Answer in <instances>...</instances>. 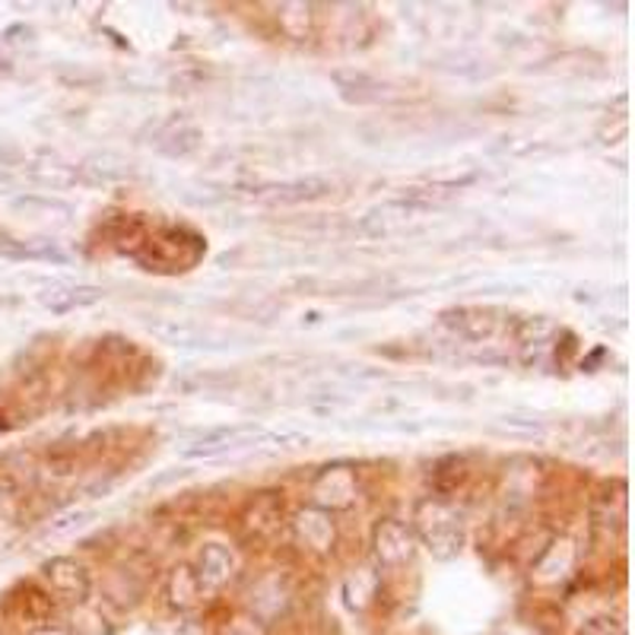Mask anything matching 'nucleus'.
Masks as SVG:
<instances>
[{
  "label": "nucleus",
  "instance_id": "5",
  "mask_svg": "<svg viewBox=\"0 0 635 635\" xmlns=\"http://www.w3.org/2000/svg\"><path fill=\"white\" fill-rule=\"evenodd\" d=\"M372 543H376L378 563L388 565V569H400L403 563H410L413 553H417L413 531H410L403 521H398V518H385V521H378Z\"/></svg>",
  "mask_w": 635,
  "mask_h": 635
},
{
  "label": "nucleus",
  "instance_id": "8",
  "mask_svg": "<svg viewBox=\"0 0 635 635\" xmlns=\"http://www.w3.org/2000/svg\"><path fill=\"white\" fill-rule=\"evenodd\" d=\"M293 531H296L299 543L308 546V550H315V553H328V550H334V541H337L334 518L325 509H318V505L303 509L296 515V521H293Z\"/></svg>",
  "mask_w": 635,
  "mask_h": 635
},
{
  "label": "nucleus",
  "instance_id": "29",
  "mask_svg": "<svg viewBox=\"0 0 635 635\" xmlns=\"http://www.w3.org/2000/svg\"><path fill=\"white\" fill-rule=\"evenodd\" d=\"M10 73H13V64H10V61H0V80H7Z\"/></svg>",
  "mask_w": 635,
  "mask_h": 635
},
{
  "label": "nucleus",
  "instance_id": "3",
  "mask_svg": "<svg viewBox=\"0 0 635 635\" xmlns=\"http://www.w3.org/2000/svg\"><path fill=\"white\" fill-rule=\"evenodd\" d=\"M270 432H264L258 426H223V429H211L201 439H194L185 454L188 458H216V454H229L238 448H255L267 442Z\"/></svg>",
  "mask_w": 635,
  "mask_h": 635
},
{
  "label": "nucleus",
  "instance_id": "21",
  "mask_svg": "<svg viewBox=\"0 0 635 635\" xmlns=\"http://www.w3.org/2000/svg\"><path fill=\"white\" fill-rule=\"evenodd\" d=\"M236 385V376H194L188 381H182V391H197V388H229Z\"/></svg>",
  "mask_w": 635,
  "mask_h": 635
},
{
  "label": "nucleus",
  "instance_id": "9",
  "mask_svg": "<svg viewBox=\"0 0 635 635\" xmlns=\"http://www.w3.org/2000/svg\"><path fill=\"white\" fill-rule=\"evenodd\" d=\"M197 582L204 591H216L223 588L233 575H236V556L229 546L223 543H207L197 556Z\"/></svg>",
  "mask_w": 635,
  "mask_h": 635
},
{
  "label": "nucleus",
  "instance_id": "6",
  "mask_svg": "<svg viewBox=\"0 0 635 635\" xmlns=\"http://www.w3.org/2000/svg\"><path fill=\"white\" fill-rule=\"evenodd\" d=\"M42 575L51 585L54 594H61L64 601H73V604H83L90 597V575L86 569L76 563V560H68V556H54L42 565Z\"/></svg>",
  "mask_w": 635,
  "mask_h": 635
},
{
  "label": "nucleus",
  "instance_id": "14",
  "mask_svg": "<svg viewBox=\"0 0 635 635\" xmlns=\"http://www.w3.org/2000/svg\"><path fill=\"white\" fill-rule=\"evenodd\" d=\"M204 597V588L194 575V569L188 565H178L168 578V604L178 613H188L197 607V601Z\"/></svg>",
  "mask_w": 635,
  "mask_h": 635
},
{
  "label": "nucleus",
  "instance_id": "1",
  "mask_svg": "<svg viewBox=\"0 0 635 635\" xmlns=\"http://www.w3.org/2000/svg\"><path fill=\"white\" fill-rule=\"evenodd\" d=\"M417 534L423 546L436 560H454L464 546V521L461 515L442 502V499H423L417 505Z\"/></svg>",
  "mask_w": 635,
  "mask_h": 635
},
{
  "label": "nucleus",
  "instance_id": "22",
  "mask_svg": "<svg viewBox=\"0 0 635 635\" xmlns=\"http://www.w3.org/2000/svg\"><path fill=\"white\" fill-rule=\"evenodd\" d=\"M578 635H626V629L616 623V619H607V616H597V619H591L582 626V633Z\"/></svg>",
  "mask_w": 635,
  "mask_h": 635
},
{
  "label": "nucleus",
  "instance_id": "7",
  "mask_svg": "<svg viewBox=\"0 0 635 635\" xmlns=\"http://www.w3.org/2000/svg\"><path fill=\"white\" fill-rule=\"evenodd\" d=\"M311 495H315V505L318 509H347L354 505L356 499V477L347 464H334V468H325L318 473L315 487H311Z\"/></svg>",
  "mask_w": 635,
  "mask_h": 635
},
{
  "label": "nucleus",
  "instance_id": "20",
  "mask_svg": "<svg viewBox=\"0 0 635 635\" xmlns=\"http://www.w3.org/2000/svg\"><path fill=\"white\" fill-rule=\"evenodd\" d=\"M20 601H23L25 619H32V623H45L48 613H51V601H48L45 594H39V591L29 588Z\"/></svg>",
  "mask_w": 635,
  "mask_h": 635
},
{
  "label": "nucleus",
  "instance_id": "23",
  "mask_svg": "<svg viewBox=\"0 0 635 635\" xmlns=\"http://www.w3.org/2000/svg\"><path fill=\"white\" fill-rule=\"evenodd\" d=\"M0 255L10 260H29V245L20 242V238L7 236V233H0Z\"/></svg>",
  "mask_w": 635,
  "mask_h": 635
},
{
  "label": "nucleus",
  "instance_id": "28",
  "mask_svg": "<svg viewBox=\"0 0 635 635\" xmlns=\"http://www.w3.org/2000/svg\"><path fill=\"white\" fill-rule=\"evenodd\" d=\"M29 635H73L68 629H58V626H39V629H32Z\"/></svg>",
  "mask_w": 635,
  "mask_h": 635
},
{
  "label": "nucleus",
  "instance_id": "16",
  "mask_svg": "<svg viewBox=\"0 0 635 635\" xmlns=\"http://www.w3.org/2000/svg\"><path fill=\"white\" fill-rule=\"evenodd\" d=\"M556 334V325L546 318V315H531V318H521L515 328L518 344L524 347V350H534V356L528 359V362H537L541 359V350L546 347V340Z\"/></svg>",
  "mask_w": 635,
  "mask_h": 635
},
{
  "label": "nucleus",
  "instance_id": "17",
  "mask_svg": "<svg viewBox=\"0 0 635 635\" xmlns=\"http://www.w3.org/2000/svg\"><path fill=\"white\" fill-rule=\"evenodd\" d=\"M102 299V289L99 286H71V289H51L42 296V303H45L51 311H58V315H68L73 308L80 306H93Z\"/></svg>",
  "mask_w": 635,
  "mask_h": 635
},
{
  "label": "nucleus",
  "instance_id": "13",
  "mask_svg": "<svg viewBox=\"0 0 635 635\" xmlns=\"http://www.w3.org/2000/svg\"><path fill=\"white\" fill-rule=\"evenodd\" d=\"M201 141H204V134H201L194 124H185V121H172L163 134H160L156 150H160L163 156L178 160V156H191L194 150H201Z\"/></svg>",
  "mask_w": 635,
  "mask_h": 635
},
{
  "label": "nucleus",
  "instance_id": "2",
  "mask_svg": "<svg viewBox=\"0 0 635 635\" xmlns=\"http://www.w3.org/2000/svg\"><path fill=\"white\" fill-rule=\"evenodd\" d=\"M143 245H146V252L137 255L143 270H168V274L191 270V264L201 258V252H204V242L185 233V229H163Z\"/></svg>",
  "mask_w": 635,
  "mask_h": 635
},
{
  "label": "nucleus",
  "instance_id": "26",
  "mask_svg": "<svg viewBox=\"0 0 635 635\" xmlns=\"http://www.w3.org/2000/svg\"><path fill=\"white\" fill-rule=\"evenodd\" d=\"M90 521V512H73V515H64L58 524H54V531L58 534H64V531H73V528H83Z\"/></svg>",
  "mask_w": 635,
  "mask_h": 635
},
{
  "label": "nucleus",
  "instance_id": "4",
  "mask_svg": "<svg viewBox=\"0 0 635 635\" xmlns=\"http://www.w3.org/2000/svg\"><path fill=\"white\" fill-rule=\"evenodd\" d=\"M283 528L280 493H258L242 512V534L252 543H270Z\"/></svg>",
  "mask_w": 635,
  "mask_h": 635
},
{
  "label": "nucleus",
  "instance_id": "18",
  "mask_svg": "<svg viewBox=\"0 0 635 635\" xmlns=\"http://www.w3.org/2000/svg\"><path fill=\"white\" fill-rule=\"evenodd\" d=\"M334 83L340 86L344 99H350V102H378L381 93H385V86L378 80H372L369 73L337 71L334 73Z\"/></svg>",
  "mask_w": 635,
  "mask_h": 635
},
{
  "label": "nucleus",
  "instance_id": "27",
  "mask_svg": "<svg viewBox=\"0 0 635 635\" xmlns=\"http://www.w3.org/2000/svg\"><path fill=\"white\" fill-rule=\"evenodd\" d=\"M502 426H505V429H515V432H537V429H541L534 420H521V417H505Z\"/></svg>",
  "mask_w": 635,
  "mask_h": 635
},
{
  "label": "nucleus",
  "instance_id": "11",
  "mask_svg": "<svg viewBox=\"0 0 635 635\" xmlns=\"http://www.w3.org/2000/svg\"><path fill=\"white\" fill-rule=\"evenodd\" d=\"M330 194L328 178L308 175V178H296V182H283V185H270V188L258 191L260 201L267 204H308V201H321Z\"/></svg>",
  "mask_w": 635,
  "mask_h": 635
},
{
  "label": "nucleus",
  "instance_id": "25",
  "mask_svg": "<svg viewBox=\"0 0 635 635\" xmlns=\"http://www.w3.org/2000/svg\"><path fill=\"white\" fill-rule=\"evenodd\" d=\"M160 635H204V629H201V623H194L188 616H178V619L165 623Z\"/></svg>",
  "mask_w": 635,
  "mask_h": 635
},
{
  "label": "nucleus",
  "instance_id": "12",
  "mask_svg": "<svg viewBox=\"0 0 635 635\" xmlns=\"http://www.w3.org/2000/svg\"><path fill=\"white\" fill-rule=\"evenodd\" d=\"M150 330L172 347H213V334L201 325H188V321H175V318H163V321H150Z\"/></svg>",
  "mask_w": 635,
  "mask_h": 635
},
{
  "label": "nucleus",
  "instance_id": "15",
  "mask_svg": "<svg viewBox=\"0 0 635 635\" xmlns=\"http://www.w3.org/2000/svg\"><path fill=\"white\" fill-rule=\"evenodd\" d=\"M127 175V160H121L119 153H95L86 163L80 165V178L86 185H109Z\"/></svg>",
  "mask_w": 635,
  "mask_h": 635
},
{
  "label": "nucleus",
  "instance_id": "10",
  "mask_svg": "<svg viewBox=\"0 0 635 635\" xmlns=\"http://www.w3.org/2000/svg\"><path fill=\"white\" fill-rule=\"evenodd\" d=\"M442 325L451 328L461 340H468V344H483V340H490L495 334V315L493 311H487V308H448L445 315H442Z\"/></svg>",
  "mask_w": 635,
  "mask_h": 635
},
{
  "label": "nucleus",
  "instance_id": "24",
  "mask_svg": "<svg viewBox=\"0 0 635 635\" xmlns=\"http://www.w3.org/2000/svg\"><path fill=\"white\" fill-rule=\"evenodd\" d=\"M223 635H264V629L255 616H236L233 623H226Z\"/></svg>",
  "mask_w": 635,
  "mask_h": 635
},
{
  "label": "nucleus",
  "instance_id": "19",
  "mask_svg": "<svg viewBox=\"0 0 635 635\" xmlns=\"http://www.w3.org/2000/svg\"><path fill=\"white\" fill-rule=\"evenodd\" d=\"M73 635H112V629L105 626V619L93 611H76L73 613Z\"/></svg>",
  "mask_w": 635,
  "mask_h": 635
}]
</instances>
